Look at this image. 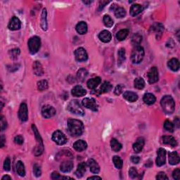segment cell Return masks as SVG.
I'll use <instances>...</instances> for the list:
<instances>
[{"instance_id":"1","label":"cell","mask_w":180,"mask_h":180,"mask_svg":"<svg viewBox=\"0 0 180 180\" xmlns=\"http://www.w3.org/2000/svg\"><path fill=\"white\" fill-rule=\"evenodd\" d=\"M68 131L72 136H78L82 134L84 132L83 123L80 121L75 119H69L68 121Z\"/></svg>"},{"instance_id":"2","label":"cell","mask_w":180,"mask_h":180,"mask_svg":"<svg viewBox=\"0 0 180 180\" xmlns=\"http://www.w3.org/2000/svg\"><path fill=\"white\" fill-rule=\"evenodd\" d=\"M162 109L166 114H172L174 111L175 103L171 96L166 95L163 97L160 101Z\"/></svg>"},{"instance_id":"3","label":"cell","mask_w":180,"mask_h":180,"mask_svg":"<svg viewBox=\"0 0 180 180\" xmlns=\"http://www.w3.org/2000/svg\"><path fill=\"white\" fill-rule=\"evenodd\" d=\"M144 49L141 46H136L132 50L131 54V60L133 63H140L144 57Z\"/></svg>"},{"instance_id":"4","label":"cell","mask_w":180,"mask_h":180,"mask_svg":"<svg viewBox=\"0 0 180 180\" xmlns=\"http://www.w3.org/2000/svg\"><path fill=\"white\" fill-rule=\"evenodd\" d=\"M32 128H33V132H34L35 138H36V140H37V146H36L35 150V155H40L42 154V153H43V151H44V145H43V141H42V138H41L40 133L38 132L37 129L36 128L35 125L33 124Z\"/></svg>"},{"instance_id":"5","label":"cell","mask_w":180,"mask_h":180,"mask_svg":"<svg viewBox=\"0 0 180 180\" xmlns=\"http://www.w3.org/2000/svg\"><path fill=\"white\" fill-rule=\"evenodd\" d=\"M28 48H29V51L32 54H35L39 51L40 45H41V41L40 38L35 36V37H31L28 41Z\"/></svg>"},{"instance_id":"6","label":"cell","mask_w":180,"mask_h":180,"mask_svg":"<svg viewBox=\"0 0 180 180\" xmlns=\"http://www.w3.org/2000/svg\"><path fill=\"white\" fill-rule=\"evenodd\" d=\"M68 110L71 113L78 116H84L85 112L77 100H72L68 105Z\"/></svg>"},{"instance_id":"7","label":"cell","mask_w":180,"mask_h":180,"mask_svg":"<svg viewBox=\"0 0 180 180\" xmlns=\"http://www.w3.org/2000/svg\"><path fill=\"white\" fill-rule=\"evenodd\" d=\"M52 140L59 145H63L66 143L67 139L64 134L60 130L55 131L52 134Z\"/></svg>"},{"instance_id":"8","label":"cell","mask_w":180,"mask_h":180,"mask_svg":"<svg viewBox=\"0 0 180 180\" xmlns=\"http://www.w3.org/2000/svg\"><path fill=\"white\" fill-rule=\"evenodd\" d=\"M82 105L85 108L92 110L93 111H97L98 110L97 103L93 98H85L82 100Z\"/></svg>"},{"instance_id":"9","label":"cell","mask_w":180,"mask_h":180,"mask_svg":"<svg viewBox=\"0 0 180 180\" xmlns=\"http://www.w3.org/2000/svg\"><path fill=\"white\" fill-rule=\"evenodd\" d=\"M56 114V110L52 105H44L42 109V115L45 118H51Z\"/></svg>"},{"instance_id":"10","label":"cell","mask_w":180,"mask_h":180,"mask_svg":"<svg viewBox=\"0 0 180 180\" xmlns=\"http://www.w3.org/2000/svg\"><path fill=\"white\" fill-rule=\"evenodd\" d=\"M75 56L78 61L82 62L87 61L88 59L87 53L86 50L82 47H80L75 51Z\"/></svg>"},{"instance_id":"11","label":"cell","mask_w":180,"mask_h":180,"mask_svg":"<svg viewBox=\"0 0 180 180\" xmlns=\"http://www.w3.org/2000/svg\"><path fill=\"white\" fill-rule=\"evenodd\" d=\"M159 75L156 67H152L148 73V80L150 84L155 83L158 81Z\"/></svg>"},{"instance_id":"12","label":"cell","mask_w":180,"mask_h":180,"mask_svg":"<svg viewBox=\"0 0 180 180\" xmlns=\"http://www.w3.org/2000/svg\"><path fill=\"white\" fill-rule=\"evenodd\" d=\"M18 117L19 119L22 122H25L28 118V106L25 103H23L20 105V109L18 111Z\"/></svg>"},{"instance_id":"13","label":"cell","mask_w":180,"mask_h":180,"mask_svg":"<svg viewBox=\"0 0 180 180\" xmlns=\"http://www.w3.org/2000/svg\"><path fill=\"white\" fill-rule=\"evenodd\" d=\"M158 156H157V159H156V165L158 166H162L165 163V155H166V151H165V149L163 148H160L158 149V152H157Z\"/></svg>"},{"instance_id":"14","label":"cell","mask_w":180,"mask_h":180,"mask_svg":"<svg viewBox=\"0 0 180 180\" xmlns=\"http://www.w3.org/2000/svg\"><path fill=\"white\" fill-rule=\"evenodd\" d=\"M21 27V22L17 17L12 18L9 23V28L11 30H19Z\"/></svg>"},{"instance_id":"15","label":"cell","mask_w":180,"mask_h":180,"mask_svg":"<svg viewBox=\"0 0 180 180\" xmlns=\"http://www.w3.org/2000/svg\"><path fill=\"white\" fill-rule=\"evenodd\" d=\"M87 165L90 167L91 172L94 174H98L100 171V167L99 165H98V163L96 162V160L94 159H89L87 161Z\"/></svg>"},{"instance_id":"16","label":"cell","mask_w":180,"mask_h":180,"mask_svg":"<svg viewBox=\"0 0 180 180\" xmlns=\"http://www.w3.org/2000/svg\"><path fill=\"white\" fill-rule=\"evenodd\" d=\"M71 93L74 97H82V96H85L87 94V92H86V90L82 86L77 85L73 88Z\"/></svg>"},{"instance_id":"17","label":"cell","mask_w":180,"mask_h":180,"mask_svg":"<svg viewBox=\"0 0 180 180\" xmlns=\"http://www.w3.org/2000/svg\"><path fill=\"white\" fill-rule=\"evenodd\" d=\"M144 146V139L143 137H139L133 144V149L136 153H140L142 151Z\"/></svg>"},{"instance_id":"18","label":"cell","mask_w":180,"mask_h":180,"mask_svg":"<svg viewBox=\"0 0 180 180\" xmlns=\"http://www.w3.org/2000/svg\"><path fill=\"white\" fill-rule=\"evenodd\" d=\"M99 38L101 42L104 43H108L111 40L112 35L110 33L108 30H103L99 33Z\"/></svg>"},{"instance_id":"19","label":"cell","mask_w":180,"mask_h":180,"mask_svg":"<svg viewBox=\"0 0 180 180\" xmlns=\"http://www.w3.org/2000/svg\"><path fill=\"white\" fill-rule=\"evenodd\" d=\"M47 9H44L42 11V15H41V19H40V24H41V28H42L43 30L46 31L48 28V23H47Z\"/></svg>"},{"instance_id":"20","label":"cell","mask_w":180,"mask_h":180,"mask_svg":"<svg viewBox=\"0 0 180 180\" xmlns=\"http://www.w3.org/2000/svg\"><path fill=\"white\" fill-rule=\"evenodd\" d=\"M73 148L77 151L81 152V151H85L87 148V144L85 141L78 140L73 144Z\"/></svg>"},{"instance_id":"21","label":"cell","mask_w":180,"mask_h":180,"mask_svg":"<svg viewBox=\"0 0 180 180\" xmlns=\"http://www.w3.org/2000/svg\"><path fill=\"white\" fill-rule=\"evenodd\" d=\"M168 160H169V163L170 165H174L178 164L179 163V156L178 155V153L175 151H172V152L169 153L168 155Z\"/></svg>"},{"instance_id":"22","label":"cell","mask_w":180,"mask_h":180,"mask_svg":"<svg viewBox=\"0 0 180 180\" xmlns=\"http://www.w3.org/2000/svg\"><path fill=\"white\" fill-rule=\"evenodd\" d=\"M73 168V163L70 160H66L63 163H61V166H60V169L62 172H68L72 170Z\"/></svg>"},{"instance_id":"23","label":"cell","mask_w":180,"mask_h":180,"mask_svg":"<svg viewBox=\"0 0 180 180\" xmlns=\"http://www.w3.org/2000/svg\"><path fill=\"white\" fill-rule=\"evenodd\" d=\"M162 141H163V143L165 144L170 145L171 146H173V147H174V146H176L177 145V142L176 140H175L173 136H163Z\"/></svg>"},{"instance_id":"24","label":"cell","mask_w":180,"mask_h":180,"mask_svg":"<svg viewBox=\"0 0 180 180\" xmlns=\"http://www.w3.org/2000/svg\"><path fill=\"white\" fill-rule=\"evenodd\" d=\"M33 71L37 76H41L44 74V69L42 68V64L39 61H35L33 63Z\"/></svg>"},{"instance_id":"25","label":"cell","mask_w":180,"mask_h":180,"mask_svg":"<svg viewBox=\"0 0 180 180\" xmlns=\"http://www.w3.org/2000/svg\"><path fill=\"white\" fill-rule=\"evenodd\" d=\"M143 11V7L140 4H133L130 8V15L132 16H136L140 14Z\"/></svg>"},{"instance_id":"26","label":"cell","mask_w":180,"mask_h":180,"mask_svg":"<svg viewBox=\"0 0 180 180\" xmlns=\"http://www.w3.org/2000/svg\"><path fill=\"white\" fill-rule=\"evenodd\" d=\"M76 31L79 34L85 35L87 32V25L84 21H81L76 25Z\"/></svg>"},{"instance_id":"27","label":"cell","mask_w":180,"mask_h":180,"mask_svg":"<svg viewBox=\"0 0 180 180\" xmlns=\"http://www.w3.org/2000/svg\"><path fill=\"white\" fill-rule=\"evenodd\" d=\"M123 97L129 102H135L138 99L137 94L132 92H125L123 94Z\"/></svg>"},{"instance_id":"28","label":"cell","mask_w":180,"mask_h":180,"mask_svg":"<svg viewBox=\"0 0 180 180\" xmlns=\"http://www.w3.org/2000/svg\"><path fill=\"white\" fill-rule=\"evenodd\" d=\"M86 167H87V165H86L85 163H81L78 165V169H77L75 172L76 176L80 178L85 174L86 172Z\"/></svg>"},{"instance_id":"29","label":"cell","mask_w":180,"mask_h":180,"mask_svg":"<svg viewBox=\"0 0 180 180\" xmlns=\"http://www.w3.org/2000/svg\"><path fill=\"white\" fill-rule=\"evenodd\" d=\"M145 104H148V105H152L154 104L156 101V99H155V96L153 94L151 93H147L144 96L143 98Z\"/></svg>"},{"instance_id":"30","label":"cell","mask_w":180,"mask_h":180,"mask_svg":"<svg viewBox=\"0 0 180 180\" xmlns=\"http://www.w3.org/2000/svg\"><path fill=\"white\" fill-rule=\"evenodd\" d=\"M101 82V78L99 77H97V78H92L87 82V87L89 89L93 90L97 87Z\"/></svg>"},{"instance_id":"31","label":"cell","mask_w":180,"mask_h":180,"mask_svg":"<svg viewBox=\"0 0 180 180\" xmlns=\"http://www.w3.org/2000/svg\"><path fill=\"white\" fill-rule=\"evenodd\" d=\"M169 68L173 71H177L179 68V63L177 59H172L167 63Z\"/></svg>"},{"instance_id":"32","label":"cell","mask_w":180,"mask_h":180,"mask_svg":"<svg viewBox=\"0 0 180 180\" xmlns=\"http://www.w3.org/2000/svg\"><path fill=\"white\" fill-rule=\"evenodd\" d=\"M110 146H111V149L115 152H118L119 151L121 150L122 147L121 144L116 139H112L111 141H110Z\"/></svg>"},{"instance_id":"33","label":"cell","mask_w":180,"mask_h":180,"mask_svg":"<svg viewBox=\"0 0 180 180\" xmlns=\"http://www.w3.org/2000/svg\"><path fill=\"white\" fill-rule=\"evenodd\" d=\"M16 171L17 173L19 174V176L24 177L25 174V167H24L23 163L21 161H18L16 163Z\"/></svg>"},{"instance_id":"34","label":"cell","mask_w":180,"mask_h":180,"mask_svg":"<svg viewBox=\"0 0 180 180\" xmlns=\"http://www.w3.org/2000/svg\"><path fill=\"white\" fill-rule=\"evenodd\" d=\"M134 87L138 89V90H142L145 87V82L141 78H136L134 81Z\"/></svg>"},{"instance_id":"35","label":"cell","mask_w":180,"mask_h":180,"mask_svg":"<svg viewBox=\"0 0 180 180\" xmlns=\"http://www.w3.org/2000/svg\"><path fill=\"white\" fill-rule=\"evenodd\" d=\"M128 34H129V30H128L124 29V30H120L119 32L116 34L117 40H119V41H122V40H125L126 37H128Z\"/></svg>"},{"instance_id":"36","label":"cell","mask_w":180,"mask_h":180,"mask_svg":"<svg viewBox=\"0 0 180 180\" xmlns=\"http://www.w3.org/2000/svg\"><path fill=\"white\" fill-rule=\"evenodd\" d=\"M111 89H112L111 84H110L109 82L105 81L102 84V85L101 86L100 90H101V92L107 93V92H110V91L111 90Z\"/></svg>"},{"instance_id":"37","label":"cell","mask_w":180,"mask_h":180,"mask_svg":"<svg viewBox=\"0 0 180 180\" xmlns=\"http://www.w3.org/2000/svg\"><path fill=\"white\" fill-rule=\"evenodd\" d=\"M125 15H126V11L124 8L118 7V8H117L116 10H115V16H116L117 18H122L124 17Z\"/></svg>"},{"instance_id":"38","label":"cell","mask_w":180,"mask_h":180,"mask_svg":"<svg viewBox=\"0 0 180 180\" xmlns=\"http://www.w3.org/2000/svg\"><path fill=\"white\" fill-rule=\"evenodd\" d=\"M141 41H142V36L139 34V33L134 34L132 36V42L133 44L136 45V46L140 44Z\"/></svg>"},{"instance_id":"39","label":"cell","mask_w":180,"mask_h":180,"mask_svg":"<svg viewBox=\"0 0 180 180\" xmlns=\"http://www.w3.org/2000/svg\"><path fill=\"white\" fill-rule=\"evenodd\" d=\"M88 75V72L85 68H81L78 72V78L80 81H83L85 80Z\"/></svg>"},{"instance_id":"40","label":"cell","mask_w":180,"mask_h":180,"mask_svg":"<svg viewBox=\"0 0 180 180\" xmlns=\"http://www.w3.org/2000/svg\"><path fill=\"white\" fill-rule=\"evenodd\" d=\"M113 161L116 166V168L117 169H121L122 167V165H123V162H122V160L119 156H114L113 158Z\"/></svg>"},{"instance_id":"41","label":"cell","mask_w":180,"mask_h":180,"mask_svg":"<svg viewBox=\"0 0 180 180\" xmlns=\"http://www.w3.org/2000/svg\"><path fill=\"white\" fill-rule=\"evenodd\" d=\"M103 21H104V25L108 28L112 27L113 25V19L109 15H105L104 16Z\"/></svg>"},{"instance_id":"42","label":"cell","mask_w":180,"mask_h":180,"mask_svg":"<svg viewBox=\"0 0 180 180\" xmlns=\"http://www.w3.org/2000/svg\"><path fill=\"white\" fill-rule=\"evenodd\" d=\"M37 88L40 91H44L48 89V82L47 80H41L37 82Z\"/></svg>"},{"instance_id":"43","label":"cell","mask_w":180,"mask_h":180,"mask_svg":"<svg viewBox=\"0 0 180 180\" xmlns=\"http://www.w3.org/2000/svg\"><path fill=\"white\" fill-rule=\"evenodd\" d=\"M164 128L166 129L167 131L172 132L174 131V124L170 121H165L164 122Z\"/></svg>"},{"instance_id":"44","label":"cell","mask_w":180,"mask_h":180,"mask_svg":"<svg viewBox=\"0 0 180 180\" xmlns=\"http://www.w3.org/2000/svg\"><path fill=\"white\" fill-rule=\"evenodd\" d=\"M153 30L157 33V35H161L163 30H164V27H163V25L160 23L155 24V25H153Z\"/></svg>"},{"instance_id":"45","label":"cell","mask_w":180,"mask_h":180,"mask_svg":"<svg viewBox=\"0 0 180 180\" xmlns=\"http://www.w3.org/2000/svg\"><path fill=\"white\" fill-rule=\"evenodd\" d=\"M117 54H118V60L120 63H122L125 60V50L123 48L119 50Z\"/></svg>"},{"instance_id":"46","label":"cell","mask_w":180,"mask_h":180,"mask_svg":"<svg viewBox=\"0 0 180 180\" xmlns=\"http://www.w3.org/2000/svg\"><path fill=\"white\" fill-rule=\"evenodd\" d=\"M129 176H130L131 178L135 179V178H136V177H138L137 170H136V169L135 168V167H131V168L129 169Z\"/></svg>"},{"instance_id":"47","label":"cell","mask_w":180,"mask_h":180,"mask_svg":"<svg viewBox=\"0 0 180 180\" xmlns=\"http://www.w3.org/2000/svg\"><path fill=\"white\" fill-rule=\"evenodd\" d=\"M4 169L6 170V171H9L11 169V161L10 159L9 158H7L5 160L4 163Z\"/></svg>"},{"instance_id":"48","label":"cell","mask_w":180,"mask_h":180,"mask_svg":"<svg viewBox=\"0 0 180 180\" xmlns=\"http://www.w3.org/2000/svg\"><path fill=\"white\" fill-rule=\"evenodd\" d=\"M33 172H34V174L36 177H40L41 175V173H42V172H41V169H40V167L39 165H35L34 166V169H33Z\"/></svg>"},{"instance_id":"49","label":"cell","mask_w":180,"mask_h":180,"mask_svg":"<svg viewBox=\"0 0 180 180\" xmlns=\"http://www.w3.org/2000/svg\"><path fill=\"white\" fill-rule=\"evenodd\" d=\"M172 177L177 180L180 179V170L179 168H177L174 170L173 172H172Z\"/></svg>"},{"instance_id":"50","label":"cell","mask_w":180,"mask_h":180,"mask_svg":"<svg viewBox=\"0 0 180 180\" xmlns=\"http://www.w3.org/2000/svg\"><path fill=\"white\" fill-rule=\"evenodd\" d=\"M14 141H15L16 144H23L24 140H23V137L21 135H18L16 136L15 138H14Z\"/></svg>"},{"instance_id":"51","label":"cell","mask_w":180,"mask_h":180,"mask_svg":"<svg viewBox=\"0 0 180 180\" xmlns=\"http://www.w3.org/2000/svg\"><path fill=\"white\" fill-rule=\"evenodd\" d=\"M156 179H160V180H163V179H168V177H167V175L165 174V172H160L156 176Z\"/></svg>"},{"instance_id":"52","label":"cell","mask_w":180,"mask_h":180,"mask_svg":"<svg viewBox=\"0 0 180 180\" xmlns=\"http://www.w3.org/2000/svg\"><path fill=\"white\" fill-rule=\"evenodd\" d=\"M122 90H123V87L122 85H117L116 87L115 88L114 93L116 95H120L122 92Z\"/></svg>"},{"instance_id":"53","label":"cell","mask_w":180,"mask_h":180,"mask_svg":"<svg viewBox=\"0 0 180 180\" xmlns=\"http://www.w3.org/2000/svg\"><path fill=\"white\" fill-rule=\"evenodd\" d=\"M7 124H6V120H4V117L3 116H1V128L2 130L3 131L6 128Z\"/></svg>"},{"instance_id":"54","label":"cell","mask_w":180,"mask_h":180,"mask_svg":"<svg viewBox=\"0 0 180 180\" xmlns=\"http://www.w3.org/2000/svg\"><path fill=\"white\" fill-rule=\"evenodd\" d=\"M10 54L11 55V56L13 57H16L18 56L19 54H20V50H19V49H12L11 50L10 52Z\"/></svg>"},{"instance_id":"55","label":"cell","mask_w":180,"mask_h":180,"mask_svg":"<svg viewBox=\"0 0 180 180\" xmlns=\"http://www.w3.org/2000/svg\"><path fill=\"white\" fill-rule=\"evenodd\" d=\"M61 177L59 174V172H52V179H61Z\"/></svg>"},{"instance_id":"56","label":"cell","mask_w":180,"mask_h":180,"mask_svg":"<svg viewBox=\"0 0 180 180\" xmlns=\"http://www.w3.org/2000/svg\"><path fill=\"white\" fill-rule=\"evenodd\" d=\"M131 160L132 163H135V164H137V163L140 161V158L138 156H132Z\"/></svg>"},{"instance_id":"57","label":"cell","mask_w":180,"mask_h":180,"mask_svg":"<svg viewBox=\"0 0 180 180\" xmlns=\"http://www.w3.org/2000/svg\"><path fill=\"white\" fill-rule=\"evenodd\" d=\"M101 179V177H98V176H93V177H89L87 179Z\"/></svg>"},{"instance_id":"58","label":"cell","mask_w":180,"mask_h":180,"mask_svg":"<svg viewBox=\"0 0 180 180\" xmlns=\"http://www.w3.org/2000/svg\"><path fill=\"white\" fill-rule=\"evenodd\" d=\"M4 140H5V139H4V136L2 135V137H1V141H2V147H3L4 146Z\"/></svg>"},{"instance_id":"59","label":"cell","mask_w":180,"mask_h":180,"mask_svg":"<svg viewBox=\"0 0 180 180\" xmlns=\"http://www.w3.org/2000/svg\"><path fill=\"white\" fill-rule=\"evenodd\" d=\"M2 180H4V179H11V177H9V175H5V176H4L2 178Z\"/></svg>"},{"instance_id":"60","label":"cell","mask_w":180,"mask_h":180,"mask_svg":"<svg viewBox=\"0 0 180 180\" xmlns=\"http://www.w3.org/2000/svg\"><path fill=\"white\" fill-rule=\"evenodd\" d=\"M91 2H85V1H84V2H83V3H85V4H90Z\"/></svg>"}]
</instances>
